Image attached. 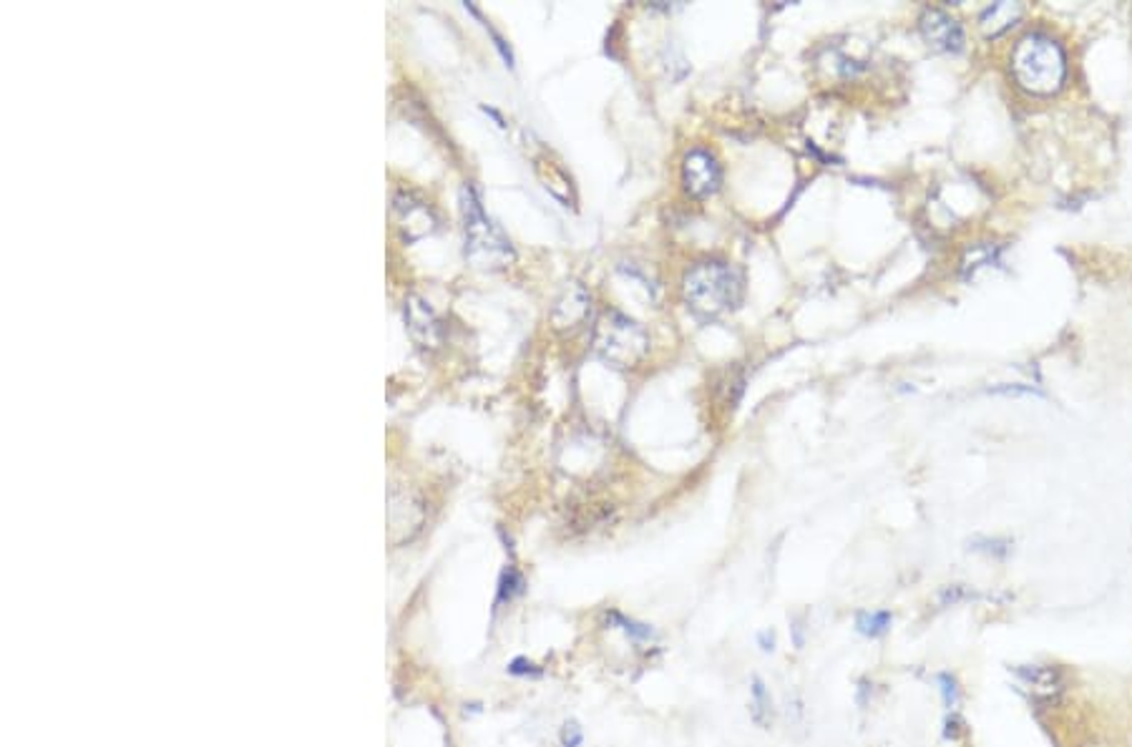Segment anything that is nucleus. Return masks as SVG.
I'll use <instances>...</instances> for the list:
<instances>
[{"mask_svg":"<svg viewBox=\"0 0 1132 747\" xmlns=\"http://www.w3.org/2000/svg\"><path fill=\"white\" fill-rule=\"evenodd\" d=\"M918 31L926 46L939 53H959L964 48V28L944 8H926L918 18Z\"/></svg>","mask_w":1132,"mask_h":747,"instance_id":"nucleus-5","label":"nucleus"},{"mask_svg":"<svg viewBox=\"0 0 1132 747\" xmlns=\"http://www.w3.org/2000/svg\"><path fill=\"white\" fill-rule=\"evenodd\" d=\"M460 212H464L466 260L478 270H502L514 260V245L491 217L484 212L476 189L466 185L460 189Z\"/></svg>","mask_w":1132,"mask_h":747,"instance_id":"nucleus-3","label":"nucleus"},{"mask_svg":"<svg viewBox=\"0 0 1132 747\" xmlns=\"http://www.w3.org/2000/svg\"><path fill=\"white\" fill-rule=\"evenodd\" d=\"M791 635L795 649H803L805 645V615H793L791 617Z\"/></svg>","mask_w":1132,"mask_h":747,"instance_id":"nucleus-19","label":"nucleus"},{"mask_svg":"<svg viewBox=\"0 0 1132 747\" xmlns=\"http://www.w3.org/2000/svg\"><path fill=\"white\" fill-rule=\"evenodd\" d=\"M936 683H939V689H942L944 705L949 707V710H952V707H956V703H959V685H956V679L949 675V673H942V675L936 677Z\"/></svg>","mask_w":1132,"mask_h":747,"instance_id":"nucleus-18","label":"nucleus"},{"mask_svg":"<svg viewBox=\"0 0 1132 747\" xmlns=\"http://www.w3.org/2000/svg\"><path fill=\"white\" fill-rule=\"evenodd\" d=\"M683 185L689 197H713L723 185V167L705 149H693L683 161Z\"/></svg>","mask_w":1132,"mask_h":747,"instance_id":"nucleus-6","label":"nucleus"},{"mask_svg":"<svg viewBox=\"0 0 1132 747\" xmlns=\"http://www.w3.org/2000/svg\"><path fill=\"white\" fill-rule=\"evenodd\" d=\"M962 725H964V720L956 713L949 715L946 723H944V727H946L944 737H946V740H959V735H962Z\"/></svg>","mask_w":1132,"mask_h":747,"instance_id":"nucleus-21","label":"nucleus"},{"mask_svg":"<svg viewBox=\"0 0 1132 747\" xmlns=\"http://www.w3.org/2000/svg\"><path fill=\"white\" fill-rule=\"evenodd\" d=\"M393 215L398 219V227L408 239H420L436 229V215L424 199H418L408 191H398L393 199Z\"/></svg>","mask_w":1132,"mask_h":747,"instance_id":"nucleus-8","label":"nucleus"},{"mask_svg":"<svg viewBox=\"0 0 1132 747\" xmlns=\"http://www.w3.org/2000/svg\"><path fill=\"white\" fill-rule=\"evenodd\" d=\"M1010 71L1014 83L1030 96L1057 93L1068 79V56L1050 33L1030 31L1016 41Z\"/></svg>","mask_w":1132,"mask_h":747,"instance_id":"nucleus-1","label":"nucleus"},{"mask_svg":"<svg viewBox=\"0 0 1132 747\" xmlns=\"http://www.w3.org/2000/svg\"><path fill=\"white\" fill-rule=\"evenodd\" d=\"M891 625H894V615L891 611H858L856 615V629L858 635L868 637V639H878L884 637L886 631L891 629Z\"/></svg>","mask_w":1132,"mask_h":747,"instance_id":"nucleus-14","label":"nucleus"},{"mask_svg":"<svg viewBox=\"0 0 1132 747\" xmlns=\"http://www.w3.org/2000/svg\"><path fill=\"white\" fill-rule=\"evenodd\" d=\"M559 743L562 747H582L584 743V730L577 720H566L559 730Z\"/></svg>","mask_w":1132,"mask_h":747,"instance_id":"nucleus-17","label":"nucleus"},{"mask_svg":"<svg viewBox=\"0 0 1132 747\" xmlns=\"http://www.w3.org/2000/svg\"><path fill=\"white\" fill-rule=\"evenodd\" d=\"M607 625L614 627V629H622L629 639H635V641H652V639H657V631L652 629L649 625H645V621L632 619L627 615H622V611H617V609H609L607 611Z\"/></svg>","mask_w":1132,"mask_h":747,"instance_id":"nucleus-15","label":"nucleus"},{"mask_svg":"<svg viewBox=\"0 0 1132 747\" xmlns=\"http://www.w3.org/2000/svg\"><path fill=\"white\" fill-rule=\"evenodd\" d=\"M1012 675H1014V683L1020 685L1022 693L1030 695L1032 700H1042V703L1057 700L1062 687H1064L1060 669L1047 667V665H1022V667H1014Z\"/></svg>","mask_w":1132,"mask_h":747,"instance_id":"nucleus-9","label":"nucleus"},{"mask_svg":"<svg viewBox=\"0 0 1132 747\" xmlns=\"http://www.w3.org/2000/svg\"><path fill=\"white\" fill-rule=\"evenodd\" d=\"M775 645H778V637H775L773 629L757 631V647H761V653H765V655L775 653Z\"/></svg>","mask_w":1132,"mask_h":747,"instance_id":"nucleus-20","label":"nucleus"},{"mask_svg":"<svg viewBox=\"0 0 1132 747\" xmlns=\"http://www.w3.org/2000/svg\"><path fill=\"white\" fill-rule=\"evenodd\" d=\"M594 348L614 368H637L649 352V335L622 312H607L594 330Z\"/></svg>","mask_w":1132,"mask_h":747,"instance_id":"nucleus-4","label":"nucleus"},{"mask_svg":"<svg viewBox=\"0 0 1132 747\" xmlns=\"http://www.w3.org/2000/svg\"><path fill=\"white\" fill-rule=\"evenodd\" d=\"M506 673L512 677H542L544 669L536 663H532L529 657H516V659H512V663H508Z\"/></svg>","mask_w":1132,"mask_h":747,"instance_id":"nucleus-16","label":"nucleus"},{"mask_svg":"<svg viewBox=\"0 0 1132 747\" xmlns=\"http://www.w3.org/2000/svg\"><path fill=\"white\" fill-rule=\"evenodd\" d=\"M1022 16H1024L1022 3H1006V0H1002V3L986 8L980 18V28L986 38H996L1010 31L1012 26H1016Z\"/></svg>","mask_w":1132,"mask_h":747,"instance_id":"nucleus-11","label":"nucleus"},{"mask_svg":"<svg viewBox=\"0 0 1132 747\" xmlns=\"http://www.w3.org/2000/svg\"><path fill=\"white\" fill-rule=\"evenodd\" d=\"M592 312V295L584 290L579 282H569L554 302L552 320L559 330H572L589 318Z\"/></svg>","mask_w":1132,"mask_h":747,"instance_id":"nucleus-10","label":"nucleus"},{"mask_svg":"<svg viewBox=\"0 0 1132 747\" xmlns=\"http://www.w3.org/2000/svg\"><path fill=\"white\" fill-rule=\"evenodd\" d=\"M406 328L418 348L436 350L444 345V325L424 297L410 295L406 300Z\"/></svg>","mask_w":1132,"mask_h":747,"instance_id":"nucleus-7","label":"nucleus"},{"mask_svg":"<svg viewBox=\"0 0 1132 747\" xmlns=\"http://www.w3.org/2000/svg\"><path fill=\"white\" fill-rule=\"evenodd\" d=\"M524 591H526V581L522 577V571L516 569V567H506L502 571V577H498V589H496L494 609H502L504 605H512V601L519 599Z\"/></svg>","mask_w":1132,"mask_h":747,"instance_id":"nucleus-13","label":"nucleus"},{"mask_svg":"<svg viewBox=\"0 0 1132 747\" xmlns=\"http://www.w3.org/2000/svg\"><path fill=\"white\" fill-rule=\"evenodd\" d=\"M745 282L737 267L727 262H699L685 275L683 297L697 318L715 320L741 308Z\"/></svg>","mask_w":1132,"mask_h":747,"instance_id":"nucleus-2","label":"nucleus"},{"mask_svg":"<svg viewBox=\"0 0 1132 747\" xmlns=\"http://www.w3.org/2000/svg\"><path fill=\"white\" fill-rule=\"evenodd\" d=\"M751 717L753 723L757 727H763V730H767V727L773 725V717H775V707H773V697H771V689L765 687V683L761 677H753L751 679Z\"/></svg>","mask_w":1132,"mask_h":747,"instance_id":"nucleus-12","label":"nucleus"}]
</instances>
